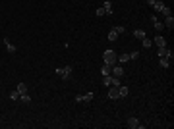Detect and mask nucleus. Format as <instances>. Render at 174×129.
Instances as JSON below:
<instances>
[{"instance_id":"nucleus-17","label":"nucleus","mask_w":174,"mask_h":129,"mask_svg":"<svg viewBox=\"0 0 174 129\" xmlns=\"http://www.w3.org/2000/svg\"><path fill=\"white\" fill-rule=\"evenodd\" d=\"M103 85L104 87H112V75H103Z\"/></svg>"},{"instance_id":"nucleus-16","label":"nucleus","mask_w":174,"mask_h":129,"mask_svg":"<svg viewBox=\"0 0 174 129\" xmlns=\"http://www.w3.org/2000/svg\"><path fill=\"white\" fill-rule=\"evenodd\" d=\"M153 8H155V12H161L162 8H164V2H162V0H155Z\"/></svg>"},{"instance_id":"nucleus-1","label":"nucleus","mask_w":174,"mask_h":129,"mask_svg":"<svg viewBox=\"0 0 174 129\" xmlns=\"http://www.w3.org/2000/svg\"><path fill=\"white\" fill-rule=\"evenodd\" d=\"M72 71H74V66H64V68H58L56 70V75H60L62 79H70L72 77Z\"/></svg>"},{"instance_id":"nucleus-14","label":"nucleus","mask_w":174,"mask_h":129,"mask_svg":"<svg viewBox=\"0 0 174 129\" xmlns=\"http://www.w3.org/2000/svg\"><path fill=\"white\" fill-rule=\"evenodd\" d=\"M118 89H120V98H126V97H128V95H130V89H128V87H126V85H124V87H122V85H120Z\"/></svg>"},{"instance_id":"nucleus-20","label":"nucleus","mask_w":174,"mask_h":129,"mask_svg":"<svg viewBox=\"0 0 174 129\" xmlns=\"http://www.w3.org/2000/svg\"><path fill=\"white\" fill-rule=\"evenodd\" d=\"M16 91H18L19 95H25V93H27V85H25V83H19V85H18V89H16Z\"/></svg>"},{"instance_id":"nucleus-5","label":"nucleus","mask_w":174,"mask_h":129,"mask_svg":"<svg viewBox=\"0 0 174 129\" xmlns=\"http://www.w3.org/2000/svg\"><path fill=\"white\" fill-rule=\"evenodd\" d=\"M91 100H93V93H87V95H81V97L76 98L77 104H89Z\"/></svg>"},{"instance_id":"nucleus-13","label":"nucleus","mask_w":174,"mask_h":129,"mask_svg":"<svg viewBox=\"0 0 174 129\" xmlns=\"http://www.w3.org/2000/svg\"><path fill=\"white\" fill-rule=\"evenodd\" d=\"M141 45H143V48H151V46H153V41H151L147 35H145V37L141 39Z\"/></svg>"},{"instance_id":"nucleus-29","label":"nucleus","mask_w":174,"mask_h":129,"mask_svg":"<svg viewBox=\"0 0 174 129\" xmlns=\"http://www.w3.org/2000/svg\"><path fill=\"white\" fill-rule=\"evenodd\" d=\"M147 4H149V6H153V4H155V0H147Z\"/></svg>"},{"instance_id":"nucleus-10","label":"nucleus","mask_w":174,"mask_h":129,"mask_svg":"<svg viewBox=\"0 0 174 129\" xmlns=\"http://www.w3.org/2000/svg\"><path fill=\"white\" fill-rule=\"evenodd\" d=\"M155 45L159 46V48H162V46H166V41H164V37H161V35H157V37H155Z\"/></svg>"},{"instance_id":"nucleus-15","label":"nucleus","mask_w":174,"mask_h":129,"mask_svg":"<svg viewBox=\"0 0 174 129\" xmlns=\"http://www.w3.org/2000/svg\"><path fill=\"white\" fill-rule=\"evenodd\" d=\"M103 8H104V12L108 14H112V2H110V0H104V4H103Z\"/></svg>"},{"instance_id":"nucleus-2","label":"nucleus","mask_w":174,"mask_h":129,"mask_svg":"<svg viewBox=\"0 0 174 129\" xmlns=\"http://www.w3.org/2000/svg\"><path fill=\"white\" fill-rule=\"evenodd\" d=\"M116 52L114 50H104V54H103V60H104V64H108V66H114V64H118L116 62Z\"/></svg>"},{"instance_id":"nucleus-18","label":"nucleus","mask_w":174,"mask_h":129,"mask_svg":"<svg viewBox=\"0 0 174 129\" xmlns=\"http://www.w3.org/2000/svg\"><path fill=\"white\" fill-rule=\"evenodd\" d=\"M110 70H112V66L103 64V68H101V73H103V75H110Z\"/></svg>"},{"instance_id":"nucleus-19","label":"nucleus","mask_w":174,"mask_h":129,"mask_svg":"<svg viewBox=\"0 0 174 129\" xmlns=\"http://www.w3.org/2000/svg\"><path fill=\"white\" fill-rule=\"evenodd\" d=\"M159 64H161V68L166 70V68H170V60L168 58H159Z\"/></svg>"},{"instance_id":"nucleus-22","label":"nucleus","mask_w":174,"mask_h":129,"mask_svg":"<svg viewBox=\"0 0 174 129\" xmlns=\"http://www.w3.org/2000/svg\"><path fill=\"white\" fill-rule=\"evenodd\" d=\"M19 100H21L23 104H29L31 102V97H29V95H19Z\"/></svg>"},{"instance_id":"nucleus-21","label":"nucleus","mask_w":174,"mask_h":129,"mask_svg":"<svg viewBox=\"0 0 174 129\" xmlns=\"http://www.w3.org/2000/svg\"><path fill=\"white\" fill-rule=\"evenodd\" d=\"M134 37L135 39H143V37H145V31H143V29H137V31H134Z\"/></svg>"},{"instance_id":"nucleus-3","label":"nucleus","mask_w":174,"mask_h":129,"mask_svg":"<svg viewBox=\"0 0 174 129\" xmlns=\"http://www.w3.org/2000/svg\"><path fill=\"white\" fill-rule=\"evenodd\" d=\"M122 33H126V29H124V27H120V25H118V27H112V29L108 31V41H110V43H114V41L122 35Z\"/></svg>"},{"instance_id":"nucleus-28","label":"nucleus","mask_w":174,"mask_h":129,"mask_svg":"<svg viewBox=\"0 0 174 129\" xmlns=\"http://www.w3.org/2000/svg\"><path fill=\"white\" fill-rule=\"evenodd\" d=\"M139 58V54H137V52H132V54H130V60H137Z\"/></svg>"},{"instance_id":"nucleus-7","label":"nucleus","mask_w":174,"mask_h":129,"mask_svg":"<svg viewBox=\"0 0 174 129\" xmlns=\"http://www.w3.org/2000/svg\"><path fill=\"white\" fill-rule=\"evenodd\" d=\"M108 98L110 100H118V98H120V89H118V87H110L108 89Z\"/></svg>"},{"instance_id":"nucleus-12","label":"nucleus","mask_w":174,"mask_h":129,"mask_svg":"<svg viewBox=\"0 0 174 129\" xmlns=\"http://www.w3.org/2000/svg\"><path fill=\"white\" fill-rule=\"evenodd\" d=\"M4 46H6V50L10 52V54H14V52H16V46H14L12 43H10V41L6 39V37H4Z\"/></svg>"},{"instance_id":"nucleus-26","label":"nucleus","mask_w":174,"mask_h":129,"mask_svg":"<svg viewBox=\"0 0 174 129\" xmlns=\"http://www.w3.org/2000/svg\"><path fill=\"white\" fill-rule=\"evenodd\" d=\"M10 98H12V100H19V93H18V91L10 93Z\"/></svg>"},{"instance_id":"nucleus-27","label":"nucleus","mask_w":174,"mask_h":129,"mask_svg":"<svg viewBox=\"0 0 174 129\" xmlns=\"http://www.w3.org/2000/svg\"><path fill=\"white\" fill-rule=\"evenodd\" d=\"M112 87H120V79L112 75Z\"/></svg>"},{"instance_id":"nucleus-6","label":"nucleus","mask_w":174,"mask_h":129,"mask_svg":"<svg viewBox=\"0 0 174 129\" xmlns=\"http://www.w3.org/2000/svg\"><path fill=\"white\" fill-rule=\"evenodd\" d=\"M110 75H114V77H122V75H124V68H122V66H118V64H114V66H112V70H110Z\"/></svg>"},{"instance_id":"nucleus-24","label":"nucleus","mask_w":174,"mask_h":129,"mask_svg":"<svg viewBox=\"0 0 174 129\" xmlns=\"http://www.w3.org/2000/svg\"><path fill=\"white\" fill-rule=\"evenodd\" d=\"M95 16H99V18H103V16H106V12H104V8L101 6V8H99V10L95 12Z\"/></svg>"},{"instance_id":"nucleus-8","label":"nucleus","mask_w":174,"mask_h":129,"mask_svg":"<svg viewBox=\"0 0 174 129\" xmlns=\"http://www.w3.org/2000/svg\"><path fill=\"white\" fill-rule=\"evenodd\" d=\"M126 125H128L130 129H137V127H141V125H139V120H137V118H135V116H132V118H130V120H128V123H126Z\"/></svg>"},{"instance_id":"nucleus-11","label":"nucleus","mask_w":174,"mask_h":129,"mask_svg":"<svg viewBox=\"0 0 174 129\" xmlns=\"http://www.w3.org/2000/svg\"><path fill=\"white\" fill-rule=\"evenodd\" d=\"M162 25H166L168 29H172L174 27V18L172 16H164V23H162Z\"/></svg>"},{"instance_id":"nucleus-4","label":"nucleus","mask_w":174,"mask_h":129,"mask_svg":"<svg viewBox=\"0 0 174 129\" xmlns=\"http://www.w3.org/2000/svg\"><path fill=\"white\" fill-rule=\"evenodd\" d=\"M159 58H168L170 62H172L174 54H172V50H168L166 46H162V48H159Z\"/></svg>"},{"instance_id":"nucleus-25","label":"nucleus","mask_w":174,"mask_h":129,"mask_svg":"<svg viewBox=\"0 0 174 129\" xmlns=\"http://www.w3.org/2000/svg\"><path fill=\"white\" fill-rule=\"evenodd\" d=\"M161 14H162V16H172V12H170V8H166V6H164V8L161 10Z\"/></svg>"},{"instance_id":"nucleus-23","label":"nucleus","mask_w":174,"mask_h":129,"mask_svg":"<svg viewBox=\"0 0 174 129\" xmlns=\"http://www.w3.org/2000/svg\"><path fill=\"white\" fill-rule=\"evenodd\" d=\"M128 60H130V54H122V56H118V58H116V62H122V64H124V62H128Z\"/></svg>"},{"instance_id":"nucleus-9","label":"nucleus","mask_w":174,"mask_h":129,"mask_svg":"<svg viewBox=\"0 0 174 129\" xmlns=\"http://www.w3.org/2000/svg\"><path fill=\"white\" fill-rule=\"evenodd\" d=\"M151 21H153V25H155V29H157V31H162V29H164V25L157 20V16H151Z\"/></svg>"}]
</instances>
